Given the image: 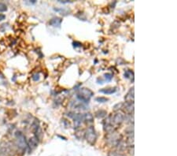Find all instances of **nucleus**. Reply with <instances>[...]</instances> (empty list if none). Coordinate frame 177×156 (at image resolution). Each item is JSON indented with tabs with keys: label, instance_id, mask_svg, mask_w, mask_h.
Segmentation results:
<instances>
[{
	"label": "nucleus",
	"instance_id": "obj_1",
	"mask_svg": "<svg viewBox=\"0 0 177 156\" xmlns=\"http://www.w3.org/2000/svg\"><path fill=\"white\" fill-rule=\"evenodd\" d=\"M93 96H94V92H92V90H90L89 88H87V87H83V88H80L79 92L77 93L76 98L82 103L87 104L89 102L90 99Z\"/></svg>",
	"mask_w": 177,
	"mask_h": 156
},
{
	"label": "nucleus",
	"instance_id": "obj_2",
	"mask_svg": "<svg viewBox=\"0 0 177 156\" xmlns=\"http://www.w3.org/2000/svg\"><path fill=\"white\" fill-rule=\"evenodd\" d=\"M122 136L120 134H117L114 133H110L106 136V140H107V144L110 147H117L119 144L121 142Z\"/></svg>",
	"mask_w": 177,
	"mask_h": 156
},
{
	"label": "nucleus",
	"instance_id": "obj_3",
	"mask_svg": "<svg viewBox=\"0 0 177 156\" xmlns=\"http://www.w3.org/2000/svg\"><path fill=\"white\" fill-rule=\"evenodd\" d=\"M15 137H16V141H17V145L20 149L21 150H25L28 148L27 141L25 139V136L21 132L18 131L15 134Z\"/></svg>",
	"mask_w": 177,
	"mask_h": 156
},
{
	"label": "nucleus",
	"instance_id": "obj_4",
	"mask_svg": "<svg viewBox=\"0 0 177 156\" xmlns=\"http://www.w3.org/2000/svg\"><path fill=\"white\" fill-rule=\"evenodd\" d=\"M84 136L89 144H94L95 143L96 139H97V134H96V132L93 126H90L88 128L86 133H84Z\"/></svg>",
	"mask_w": 177,
	"mask_h": 156
},
{
	"label": "nucleus",
	"instance_id": "obj_5",
	"mask_svg": "<svg viewBox=\"0 0 177 156\" xmlns=\"http://www.w3.org/2000/svg\"><path fill=\"white\" fill-rule=\"evenodd\" d=\"M103 128H104V130L106 133H107L108 134L112 133H114L116 131V129H117L112 121V115H110L108 118H106V119L103 122Z\"/></svg>",
	"mask_w": 177,
	"mask_h": 156
},
{
	"label": "nucleus",
	"instance_id": "obj_6",
	"mask_svg": "<svg viewBox=\"0 0 177 156\" xmlns=\"http://www.w3.org/2000/svg\"><path fill=\"white\" fill-rule=\"evenodd\" d=\"M125 121V115L121 111H118L113 116L112 115V121L113 125L117 128V126L121 125Z\"/></svg>",
	"mask_w": 177,
	"mask_h": 156
},
{
	"label": "nucleus",
	"instance_id": "obj_7",
	"mask_svg": "<svg viewBox=\"0 0 177 156\" xmlns=\"http://www.w3.org/2000/svg\"><path fill=\"white\" fill-rule=\"evenodd\" d=\"M68 116L70 117L71 118L73 119L74 123H75L76 128H78L83 121V115L81 114H74V113H69Z\"/></svg>",
	"mask_w": 177,
	"mask_h": 156
},
{
	"label": "nucleus",
	"instance_id": "obj_8",
	"mask_svg": "<svg viewBox=\"0 0 177 156\" xmlns=\"http://www.w3.org/2000/svg\"><path fill=\"white\" fill-rule=\"evenodd\" d=\"M134 95H135L134 87H131V88H130L129 92H128L127 95L125 96V102H134V99H135Z\"/></svg>",
	"mask_w": 177,
	"mask_h": 156
},
{
	"label": "nucleus",
	"instance_id": "obj_9",
	"mask_svg": "<svg viewBox=\"0 0 177 156\" xmlns=\"http://www.w3.org/2000/svg\"><path fill=\"white\" fill-rule=\"evenodd\" d=\"M27 144L28 148H31V149H34L38 145V138L36 136H33V137L30 138L29 140L27 141Z\"/></svg>",
	"mask_w": 177,
	"mask_h": 156
},
{
	"label": "nucleus",
	"instance_id": "obj_10",
	"mask_svg": "<svg viewBox=\"0 0 177 156\" xmlns=\"http://www.w3.org/2000/svg\"><path fill=\"white\" fill-rule=\"evenodd\" d=\"M62 22V20L60 17H54L49 21V25L54 27H60L61 24Z\"/></svg>",
	"mask_w": 177,
	"mask_h": 156
},
{
	"label": "nucleus",
	"instance_id": "obj_11",
	"mask_svg": "<svg viewBox=\"0 0 177 156\" xmlns=\"http://www.w3.org/2000/svg\"><path fill=\"white\" fill-rule=\"evenodd\" d=\"M124 106L125 110L127 111L129 115H131V113L133 114L134 112V102H125L124 104Z\"/></svg>",
	"mask_w": 177,
	"mask_h": 156
},
{
	"label": "nucleus",
	"instance_id": "obj_12",
	"mask_svg": "<svg viewBox=\"0 0 177 156\" xmlns=\"http://www.w3.org/2000/svg\"><path fill=\"white\" fill-rule=\"evenodd\" d=\"M117 92V88L116 87H110V88H104V89L99 90V92L106 95H110V94L115 93Z\"/></svg>",
	"mask_w": 177,
	"mask_h": 156
},
{
	"label": "nucleus",
	"instance_id": "obj_13",
	"mask_svg": "<svg viewBox=\"0 0 177 156\" xmlns=\"http://www.w3.org/2000/svg\"><path fill=\"white\" fill-rule=\"evenodd\" d=\"M83 121H85L87 123H92L94 121V118L93 115L91 113H87L85 115H83Z\"/></svg>",
	"mask_w": 177,
	"mask_h": 156
},
{
	"label": "nucleus",
	"instance_id": "obj_14",
	"mask_svg": "<svg viewBox=\"0 0 177 156\" xmlns=\"http://www.w3.org/2000/svg\"><path fill=\"white\" fill-rule=\"evenodd\" d=\"M95 115H96V117L98 118H105V117L106 116L107 112H106V110H98V111H97Z\"/></svg>",
	"mask_w": 177,
	"mask_h": 156
},
{
	"label": "nucleus",
	"instance_id": "obj_15",
	"mask_svg": "<svg viewBox=\"0 0 177 156\" xmlns=\"http://www.w3.org/2000/svg\"><path fill=\"white\" fill-rule=\"evenodd\" d=\"M124 77H126V78H131L132 77V79H133L134 73L131 70H127L124 73Z\"/></svg>",
	"mask_w": 177,
	"mask_h": 156
},
{
	"label": "nucleus",
	"instance_id": "obj_16",
	"mask_svg": "<svg viewBox=\"0 0 177 156\" xmlns=\"http://www.w3.org/2000/svg\"><path fill=\"white\" fill-rule=\"evenodd\" d=\"M108 156H125V155L124 154H122V153H120V152L111 151L109 153Z\"/></svg>",
	"mask_w": 177,
	"mask_h": 156
},
{
	"label": "nucleus",
	"instance_id": "obj_17",
	"mask_svg": "<svg viewBox=\"0 0 177 156\" xmlns=\"http://www.w3.org/2000/svg\"><path fill=\"white\" fill-rule=\"evenodd\" d=\"M7 11V6L5 3L0 2V12H5Z\"/></svg>",
	"mask_w": 177,
	"mask_h": 156
},
{
	"label": "nucleus",
	"instance_id": "obj_18",
	"mask_svg": "<svg viewBox=\"0 0 177 156\" xmlns=\"http://www.w3.org/2000/svg\"><path fill=\"white\" fill-rule=\"evenodd\" d=\"M95 100L98 102H106L107 101H109V99L107 98H105V97H97L95 99Z\"/></svg>",
	"mask_w": 177,
	"mask_h": 156
},
{
	"label": "nucleus",
	"instance_id": "obj_19",
	"mask_svg": "<svg viewBox=\"0 0 177 156\" xmlns=\"http://www.w3.org/2000/svg\"><path fill=\"white\" fill-rule=\"evenodd\" d=\"M105 79L106 80V81H110L112 79V73H106L104 75Z\"/></svg>",
	"mask_w": 177,
	"mask_h": 156
},
{
	"label": "nucleus",
	"instance_id": "obj_20",
	"mask_svg": "<svg viewBox=\"0 0 177 156\" xmlns=\"http://www.w3.org/2000/svg\"><path fill=\"white\" fill-rule=\"evenodd\" d=\"M76 136L78 139H82V138L84 136V133H83V131H79V132H77L76 133Z\"/></svg>",
	"mask_w": 177,
	"mask_h": 156
},
{
	"label": "nucleus",
	"instance_id": "obj_21",
	"mask_svg": "<svg viewBox=\"0 0 177 156\" xmlns=\"http://www.w3.org/2000/svg\"><path fill=\"white\" fill-rule=\"evenodd\" d=\"M123 106H124V103H117L114 106V107H113V110H120V109L123 108Z\"/></svg>",
	"mask_w": 177,
	"mask_h": 156
},
{
	"label": "nucleus",
	"instance_id": "obj_22",
	"mask_svg": "<svg viewBox=\"0 0 177 156\" xmlns=\"http://www.w3.org/2000/svg\"><path fill=\"white\" fill-rule=\"evenodd\" d=\"M32 80L35 81H39V80H40V75L37 74V73H36V74H34V75L32 76Z\"/></svg>",
	"mask_w": 177,
	"mask_h": 156
},
{
	"label": "nucleus",
	"instance_id": "obj_23",
	"mask_svg": "<svg viewBox=\"0 0 177 156\" xmlns=\"http://www.w3.org/2000/svg\"><path fill=\"white\" fill-rule=\"evenodd\" d=\"M63 122L65 124V126L66 128L69 127L70 126V123H69V121H67V120H65V119H63Z\"/></svg>",
	"mask_w": 177,
	"mask_h": 156
},
{
	"label": "nucleus",
	"instance_id": "obj_24",
	"mask_svg": "<svg viewBox=\"0 0 177 156\" xmlns=\"http://www.w3.org/2000/svg\"><path fill=\"white\" fill-rule=\"evenodd\" d=\"M73 46L74 47H81V44L79 42H73Z\"/></svg>",
	"mask_w": 177,
	"mask_h": 156
},
{
	"label": "nucleus",
	"instance_id": "obj_25",
	"mask_svg": "<svg viewBox=\"0 0 177 156\" xmlns=\"http://www.w3.org/2000/svg\"><path fill=\"white\" fill-rule=\"evenodd\" d=\"M6 18V16L4 14H0V21H2V20H4Z\"/></svg>",
	"mask_w": 177,
	"mask_h": 156
},
{
	"label": "nucleus",
	"instance_id": "obj_26",
	"mask_svg": "<svg viewBox=\"0 0 177 156\" xmlns=\"http://www.w3.org/2000/svg\"><path fill=\"white\" fill-rule=\"evenodd\" d=\"M36 2V1H35V0H33V1H27L26 2V3H28V4H34V3H35Z\"/></svg>",
	"mask_w": 177,
	"mask_h": 156
},
{
	"label": "nucleus",
	"instance_id": "obj_27",
	"mask_svg": "<svg viewBox=\"0 0 177 156\" xmlns=\"http://www.w3.org/2000/svg\"><path fill=\"white\" fill-rule=\"evenodd\" d=\"M59 2H62V3H69L70 2L69 1H58Z\"/></svg>",
	"mask_w": 177,
	"mask_h": 156
},
{
	"label": "nucleus",
	"instance_id": "obj_28",
	"mask_svg": "<svg viewBox=\"0 0 177 156\" xmlns=\"http://www.w3.org/2000/svg\"><path fill=\"white\" fill-rule=\"evenodd\" d=\"M1 156H2V155H1Z\"/></svg>",
	"mask_w": 177,
	"mask_h": 156
}]
</instances>
